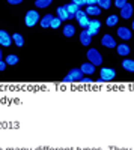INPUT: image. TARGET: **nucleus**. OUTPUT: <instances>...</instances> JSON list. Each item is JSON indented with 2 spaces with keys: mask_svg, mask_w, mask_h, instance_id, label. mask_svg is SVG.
<instances>
[{
  "mask_svg": "<svg viewBox=\"0 0 134 150\" xmlns=\"http://www.w3.org/2000/svg\"><path fill=\"white\" fill-rule=\"evenodd\" d=\"M0 150H5V149H2V147H0Z\"/></svg>",
  "mask_w": 134,
  "mask_h": 150,
  "instance_id": "40",
  "label": "nucleus"
},
{
  "mask_svg": "<svg viewBox=\"0 0 134 150\" xmlns=\"http://www.w3.org/2000/svg\"><path fill=\"white\" fill-rule=\"evenodd\" d=\"M133 150H134V149H133Z\"/></svg>",
  "mask_w": 134,
  "mask_h": 150,
  "instance_id": "41",
  "label": "nucleus"
},
{
  "mask_svg": "<svg viewBox=\"0 0 134 150\" xmlns=\"http://www.w3.org/2000/svg\"><path fill=\"white\" fill-rule=\"evenodd\" d=\"M118 21H119V17L118 15H108L107 20H105V24H107L108 27H113V26H116V24H118Z\"/></svg>",
  "mask_w": 134,
  "mask_h": 150,
  "instance_id": "23",
  "label": "nucleus"
},
{
  "mask_svg": "<svg viewBox=\"0 0 134 150\" xmlns=\"http://www.w3.org/2000/svg\"><path fill=\"white\" fill-rule=\"evenodd\" d=\"M108 150H133L130 147H116V146H110L108 147Z\"/></svg>",
  "mask_w": 134,
  "mask_h": 150,
  "instance_id": "30",
  "label": "nucleus"
},
{
  "mask_svg": "<svg viewBox=\"0 0 134 150\" xmlns=\"http://www.w3.org/2000/svg\"><path fill=\"white\" fill-rule=\"evenodd\" d=\"M86 57H88V62H89V63H92L93 66H101L103 65V56L100 54L98 50L91 48L89 51H88V54H86Z\"/></svg>",
  "mask_w": 134,
  "mask_h": 150,
  "instance_id": "2",
  "label": "nucleus"
},
{
  "mask_svg": "<svg viewBox=\"0 0 134 150\" xmlns=\"http://www.w3.org/2000/svg\"><path fill=\"white\" fill-rule=\"evenodd\" d=\"M91 42H92V36L86 30H81L80 32V44L84 45V47H88V45H91Z\"/></svg>",
  "mask_w": 134,
  "mask_h": 150,
  "instance_id": "11",
  "label": "nucleus"
},
{
  "mask_svg": "<svg viewBox=\"0 0 134 150\" xmlns=\"http://www.w3.org/2000/svg\"><path fill=\"white\" fill-rule=\"evenodd\" d=\"M33 150H74V147H48V146H41V147H35Z\"/></svg>",
  "mask_w": 134,
  "mask_h": 150,
  "instance_id": "22",
  "label": "nucleus"
},
{
  "mask_svg": "<svg viewBox=\"0 0 134 150\" xmlns=\"http://www.w3.org/2000/svg\"><path fill=\"white\" fill-rule=\"evenodd\" d=\"M100 29H101V23H100L98 20H91V21H89V26L84 29V30H86L91 36H93V35H98Z\"/></svg>",
  "mask_w": 134,
  "mask_h": 150,
  "instance_id": "5",
  "label": "nucleus"
},
{
  "mask_svg": "<svg viewBox=\"0 0 134 150\" xmlns=\"http://www.w3.org/2000/svg\"><path fill=\"white\" fill-rule=\"evenodd\" d=\"M11 38H12V42H14L17 47H23L24 45V38H23L21 33H14V35H11Z\"/></svg>",
  "mask_w": 134,
  "mask_h": 150,
  "instance_id": "19",
  "label": "nucleus"
},
{
  "mask_svg": "<svg viewBox=\"0 0 134 150\" xmlns=\"http://www.w3.org/2000/svg\"><path fill=\"white\" fill-rule=\"evenodd\" d=\"M89 21H91V20H89V15H83L81 18H78V20H77L78 26H80V27H83V30L89 26Z\"/></svg>",
  "mask_w": 134,
  "mask_h": 150,
  "instance_id": "24",
  "label": "nucleus"
},
{
  "mask_svg": "<svg viewBox=\"0 0 134 150\" xmlns=\"http://www.w3.org/2000/svg\"><path fill=\"white\" fill-rule=\"evenodd\" d=\"M72 3H76L78 6H83V5H86V0H71Z\"/></svg>",
  "mask_w": 134,
  "mask_h": 150,
  "instance_id": "34",
  "label": "nucleus"
},
{
  "mask_svg": "<svg viewBox=\"0 0 134 150\" xmlns=\"http://www.w3.org/2000/svg\"><path fill=\"white\" fill-rule=\"evenodd\" d=\"M65 9H66V12L69 14V20H74V15H76V12H77V11L80 9V6L71 2V3L65 5Z\"/></svg>",
  "mask_w": 134,
  "mask_h": 150,
  "instance_id": "12",
  "label": "nucleus"
},
{
  "mask_svg": "<svg viewBox=\"0 0 134 150\" xmlns=\"http://www.w3.org/2000/svg\"><path fill=\"white\" fill-rule=\"evenodd\" d=\"M78 69L81 71L83 75H88V77H89V75H93V72H95V66L92 63H89V62H88V63H81V66Z\"/></svg>",
  "mask_w": 134,
  "mask_h": 150,
  "instance_id": "9",
  "label": "nucleus"
},
{
  "mask_svg": "<svg viewBox=\"0 0 134 150\" xmlns=\"http://www.w3.org/2000/svg\"><path fill=\"white\" fill-rule=\"evenodd\" d=\"M6 66H8V65L5 63V60H3V59H0V72H3V71L6 69Z\"/></svg>",
  "mask_w": 134,
  "mask_h": 150,
  "instance_id": "33",
  "label": "nucleus"
},
{
  "mask_svg": "<svg viewBox=\"0 0 134 150\" xmlns=\"http://www.w3.org/2000/svg\"><path fill=\"white\" fill-rule=\"evenodd\" d=\"M98 5L101 9H108L110 8V5H112V0H98Z\"/></svg>",
  "mask_w": 134,
  "mask_h": 150,
  "instance_id": "25",
  "label": "nucleus"
},
{
  "mask_svg": "<svg viewBox=\"0 0 134 150\" xmlns=\"http://www.w3.org/2000/svg\"><path fill=\"white\" fill-rule=\"evenodd\" d=\"M122 68L127 72H134V60L133 59H125L122 60Z\"/></svg>",
  "mask_w": 134,
  "mask_h": 150,
  "instance_id": "17",
  "label": "nucleus"
},
{
  "mask_svg": "<svg viewBox=\"0 0 134 150\" xmlns=\"http://www.w3.org/2000/svg\"><path fill=\"white\" fill-rule=\"evenodd\" d=\"M41 20L39 14H38V11L36 9H30L26 12V15H24V24H26L27 27H33L35 24H38Z\"/></svg>",
  "mask_w": 134,
  "mask_h": 150,
  "instance_id": "1",
  "label": "nucleus"
},
{
  "mask_svg": "<svg viewBox=\"0 0 134 150\" xmlns=\"http://www.w3.org/2000/svg\"><path fill=\"white\" fill-rule=\"evenodd\" d=\"M12 44V38L6 30H0V45L2 47H9Z\"/></svg>",
  "mask_w": 134,
  "mask_h": 150,
  "instance_id": "8",
  "label": "nucleus"
},
{
  "mask_svg": "<svg viewBox=\"0 0 134 150\" xmlns=\"http://www.w3.org/2000/svg\"><path fill=\"white\" fill-rule=\"evenodd\" d=\"M131 29L134 30V20H133V24H131Z\"/></svg>",
  "mask_w": 134,
  "mask_h": 150,
  "instance_id": "39",
  "label": "nucleus"
},
{
  "mask_svg": "<svg viewBox=\"0 0 134 150\" xmlns=\"http://www.w3.org/2000/svg\"><path fill=\"white\" fill-rule=\"evenodd\" d=\"M5 150H32L30 147H8Z\"/></svg>",
  "mask_w": 134,
  "mask_h": 150,
  "instance_id": "31",
  "label": "nucleus"
},
{
  "mask_svg": "<svg viewBox=\"0 0 134 150\" xmlns=\"http://www.w3.org/2000/svg\"><path fill=\"white\" fill-rule=\"evenodd\" d=\"M116 77V71L112 68H101L100 69V78L103 81H112Z\"/></svg>",
  "mask_w": 134,
  "mask_h": 150,
  "instance_id": "4",
  "label": "nucleus"
},
{
  "mask_svg": "<svg viewBox=\"0 0 134 150\" xmlns=\"http://www.w3.org/2000/svg\"><path fill=\"white\" fill-rule=\"evenodd\" d=\"M83 15H86V12H84V11H81V9H78V11L76 12V15H74V18H76V20H78V18H81Z\"/></svg>",
  "mask_w": 134,
  "mask_h": 150,
  "instance_id": "29",
  "label": "nucleus"
},
{
  "mask_svg": "<svg viewBox=\"0 0 134 150\" xmlns=\"http://www.w3.org/2000/svg\"><path fill=\"white\" fill-rule=\"evenodd\" d=\"M101 14V8L98 5L95 6H86V15H100Z\"/></svg>",
  "mask_w": 134,
  "mask_h": 150,
  "instance_id": "20",
  "label": "nucleus"
},
{
  "mask_svg": "<svg viewBox=\"0 0 134 150\" xmlns=\"http://www.w3.org/2000/svg\"><path fill=\"white\" fill-rule=\"evenodd\" d=\"M21 2H23V0H8L9 5H20Z\"/></svg>",
  "mask_w": 134,
  "mask_h": 150,
  "instance_id": "36",
  "label": "nucleus"
},
{
  "mask_svg": "<svg viewBox=\"0 0 134 150\" xmlns=\"http://www.w3.org/2000/svg\"><path fill=\"white\" fill-rule=\"evenodd\" d=\"M62 33H63L65 38H72V36L76 35V27L72 26V24H66V26H63Z\"/></svg>",
  "mask_w": 134,
  "mask_h": 150,
  "instance_id": "16",
  "label": "nucleus"
},
{
  "mask_svg": "<svg viewBox=\"0 0 134 150\" xmlns=\"http://www.w3.org/2000/svg\"><path fill=\"white\" fill-rule=\"evenodd\" d=\"M80 83H83V84H92L93 80H92L91 77H83V78L80 80Z\"/></svg>",
  "mask_w": 134,
  "mask_h": 150,
  "instance_id": "27",
  "label": "nucleus"
},
{
  "mask_svg": "<svg viewBox=\"0 0 134 150\" xmlns=\"http://www.w3.org/2000/svg\"><path fill=\"white\" fill-rule=\"evenodd\" d=\"M56 15H57V18H59L60 21H66V20H69V14L66 12L65 6H59V8L56 9Z\"/></svg>",
  "mask_w": 134,
  "mask_h": 150,
  "instance_id": "13",
  "label": "nucleus"
},
{
  "mask_svg": "<svg viewBox=\"0 0 134 150\" xmlns=\"http://www.w3.org/2000/svg\"><path fill=\"white\" fill-rule=\"evenodd\" d=\"M53 20V15L51 14H45L41 20H39V24H41V27L42 29H50V23Z\"/></svg>",
  "mask_w": 134,
  "mask_h": 150,
  "instance_id": "15",
  "label": "nucleus"
},
{
  "mask_svg": "<svg viewBox=\"0 0 134 150\" xmlns=\"http://www.w3.org/2000/svg\"><path fill=\"white\" fill-rule=\"evenodd\" d=\"M53 0H35V6L38 9H45L51 5Z\"/></svg>",
  "mask_w": 134,
  "mask_h": 150,
  "instance_id": "21",
  "label": "nucleus"
},
{
  "mask_svg": "<svg viewBox=\"0 0 134 150\" xmlns=\"http://www.w3.org/2000/svg\"><path fill=\"white\" fill-rule=\"evenodd\" d=\"M116 53L122 57H127L130 54V47L127 44H119V45H116Z\"/></svg>",
  "mask_w": 134,
  "mask_h": 150,
  "instance_id": "14",
  "label": "nucleus"
},
{
  "mask_svg": "<svg viewBox=\"0 0 134 150\" xmlns=\"http://www.w3.org/2000/svg\"><path fill=\"white\" fill-rule=\"evenodd\" d=\"M116 33H118V38L122 39V41H130L131 39V30L128 27H118Z\"/></svg>",
  "mask_w": 134,
  "mask_h": 150,
  "instance_id": "7",
  "label": "nucleus"
},
{
  "mask_svg": "<svg viewBox=\"0 0 134 150\" xmlns=\"http://www.w3.org/2000/svg\"><path fill=\"white\" fill-rule=\"evenodd\" d=\"M131 15H133V6L130 3H125L122 8H120V17H122L124 20H128Z\"/></svg>",
  "mask_w": 134,
  "mask_h": 150,
  "instance_id": "10",
  "label": "nucleus"
},
{
  "mask_svg": "<svg viewBox=\"0 0 134 150\" xmlns=\"http://www.w3.org/2000/svg\"><path fill=\"white\" fill-rule=\"evenodd\" d=\"M18 62H20V59H18V56H15V54H8V56L5 57V63L9 65V66H15Z\"/></svg>",
  "mask_w": 134,
  "mask_h": 150,
  "instance_id": "18",
  "label": "nucleus"
},
{
  "mask_svg": "<svg viewBox=\"0 0 134 150\" xmlns=\"http://www.w3.org/2000/svg\"><path fill=\"white\" fill-rule=\"evenodd\" d=\"M95 83H96V84H101V83H104V81H103V80H101V78H98V80H96V81H95Z\"/></svg>",
  "mask_w": 134,
  "mask_h": 150,
  "instance_id": "37",
  "label": "nucleus"
},
{
  "mask_svg": "<svg viewBox=\"0 0 134 150\" xmlns=\"http://www.w3.org/2000/svg\"><path fill=\"white\" fill-rule=\"evenodd\" d=\"M101 45L105 48H116V41L112 35H104L101 38Z\"/></svg>",
  "mask_w": 134,
  "mask_h": 150,
  "instance_id": "6",
  "label": "nucleus"
},
{
  "mask_svg": "<svg viewBox=\"0 0 134 150\" xmlns=\"http://www.w3.org/2000/svg\"><path fill=\"white\" fill-rule=\"evenodd\" d=\"M125 3H127V0H115V6H116V8H119V9L122 8Z\"/></svg>",
  "mask_w": 134,
  "mask_h": 150,
  "instance_id": "28",
  "label": "nucleus"
},
{
  "mask_svg": "<svg viewBox=\"0 0 134 150\" xmlns=\"http://www.w3.org/2000/svg\"><path fill=\"white\" fill-rule=\"evenodd\" d=\"M2 56H3V51H2V48H0V59H2Z\"/></svg>",
  "mask_w": 134,
  "mask_h": 150,
  "instance_id": "38",
  "label": "nucleus"
},
{
  "mask_svg": "<svg viewBox=\"0 0 134 150\" xmlns=\"http://www.w3.org/2000/svg\"><path fill=\"white\" fill-rule=\"evenodd\" d=\"M96 3H98V0H86V5L88 6H95Z\"/></svg>",
  "mask_w": 134,
  "mask_h": 150,
  "instance_id": "35",
  "label": "nucleus"
},
{
  "mask_svg": "<svg viewBox=\"0 0 134 150\" xmlns=\"http://www.w3.org/2000/svg\"><path fill=\"white\" fill-rule=\"evenodd\" d=\"M83 78V74H81V71L80 69H77V68H74V69H69L68 71V74L63 77V83H76V81H80Z\"/></svg>",
  "mask_w": 134,
  "mask_h": 150,
  "instance_id": "3",
  "label": "nucleus"
},
{
  "mask_svg": "<svg viewBox=\"0 0 134 150\" xmlns=\"http://www.w3.org/2000/svg\"><path fill=\"white\" fill-rule=\"evenodd\" d=\"M76 150H103L101 147H78Z\"/></svg>",
  "mask_w": 134,
  "mask_h": 150,
  "instance_id": "32",
  "label": "nucleus"
},
{
  "mask_svg": "<svg viewBox=\"0 0 134 150\" xmlns=\"http://www.w3.org/2000/svg\"><path fill=\"white\" fill-rule=\"evenodd\" d=\"M60 24H62V21H60L57 17H53V20H51V23H50V27H51V29H59Z\"/></svg>",
  "mask_w": 134,
  "mask_h": 150,
  "instance_id": "26",
  "label": "nucleus"
}]
</instances>
